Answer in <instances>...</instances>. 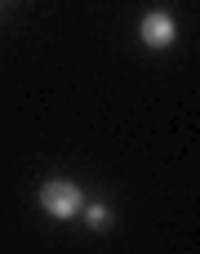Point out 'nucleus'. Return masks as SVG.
Segmentation results:
<instances>
[{"instance_id":"nucleus-2","label":"nucleus","mask_w":200,"mask_h":254,"mask_svg":"<svg viewBox=\"0 0 200 254\" xmlns=\"http://www.w3.org/2000/svg\"><path fill=\"white\" fill-rule=\"evenodd\" d=\"M138 36H143V45H147V49H169V45H174V36H178V27H174V13H165V9H151V13H143V27H138Z\"/></svg>"},{"instance_id":"nucleus-1","label":"nucleus","mask_w":200,"mask_h":254,"mask_svg":"<svg viewBox=\"0 0 200 254\" xmlns=\"http://www.w3.org/2000/svg\"><path fill=\"white\" fill-rule=\"evenodd\" d=\"M40 205H45V214H53V219H76V214L85 210V192H80L76 183H67V179H49V183L40 188Z\"/></svg>"},{"instance_id":"nucleus-3","label":"nucleus","mask_w":200,"mask_h":254,"mask_svg":"<svg viewBox=\"0 0 200 254\" xmlns=\"http://www.w3.org/2000/svg\"><path fill=\"white\" fill-rule=\"evenodd\" d=\"M85 219H89V228H107V223H111V210H107V205H89Z\"/></svg>"}]
</instances>
